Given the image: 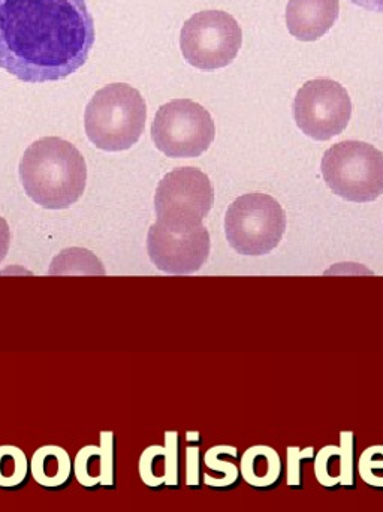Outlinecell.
I'll return each instance as SVG.
<instances>
[{"instance_id": "cell-10", "label": "cell", "mask_w": 383, "mask_h": 512, "mask_svg": "<svg viewBox=\"0 0 383 512\" xmlns=\"http://www.w3.org/2000/svg\"><path fill=\"white\" fill-rule=\"evenodd\" d=\"M210 234L202 224H165L158 221L147 234V252L158 270L168 274L198 271L210 255Z\"/></svg>"}, {"instance_id": "cell-21", "label": "cell", "mask_w": 383, "mask_h": 512, "mask_svg": "<svg viewBox=\"0 0 383 512\" xmlns=\"http://www.w3.org/2000/svg\"><path fill=\"white\" fill-rule=\"evenodd\" d=\"M165 487L179 489L182 475V444L177 432H165Z\"/></svg>"}, {"instance_id": "cell-27", "label": "cell", "mask_w": 383, "mask_h": 512, "mask_svg": "<svg viewBox=\"0 0 383 512\" xmlns=\"http://www.w3.org/2000/svg\"><path fill=\"white\" fill-rule=\"evenodd\" d=\"M349 2L360 6V8L367 9V11L383 14V0H349Z\"/></svg>"}, {"instance_id": "cell-7", "label": "cell", "mask_w": 383, "mask_h": 512, "mask_svg": "<svg viewBox=\"0 0 383 512\" xmlns=\"http://www.w3.org/2000/svg\"><path fill=\"white\" fill-rule=\"evenodd\" d=\"M214 137L213 117L191 99L162 105L153 120V143L168 158H198L207 152Z\"/></svg>"}, {"instance_id": "cell-20", "label": "cell", "mask_w": 383, "mask_h": 512, "mask_svg": "<svg viewBox=\"0 0 383 512\" xmlns=\"http://www.w3.org/2000/svg\"><path fill=\"white\" fill-rule=\"evenodd\" d=\"M340 487L354 490L357 486V460H355L354 432L343 430L340 432Z\"/></svg>"}, {"instance_id": "cell-2", "label": "cell", "mask_w": 383, "mask_h": 512, "mask_svg": "<svg viewBox=\"0 0 383 512\" xmlns=\"http://www.w3.org/2000/svg\"><path fill=\"white\" fill-rule=\"evenodd\" d=\"M18 173L27 197L48 210L68 209L86 189L83 155L74 144L59 137L35 141L24 152Z\"/></svg>"}, {"instance_id": "cell-17", "label": "cell", "mask_w": 383, "mask_h": 512, "mask_svg": "<svg viewBox=\"0 0 383 512\" xmlns=\"http://www.w3.org/2000/svg\"><path fill=\"white\" fill-rule=\"evenodd\" d=\"M340 448L339 445H325L321 450L316 451L313 460V471L315 478L324 489H340Z\"/></svg>"}, {"instance_id": "cell-26", "label": "cell", "mask_w": 383, "mask_h": 512, "mask_svg": "<svg viewBox=\"0 0 383 512\" xmlns=\"http://www.w3.org/2000/svg\"><path fill=\"white\" fill-rule=\"evenodd\" d=\"M9 245H11V231H9L8 222L0 216V262L8 255Z\"/></svg>"}, {"instance_id": "cell-4", "label": "cell", "mask_w": 383, "mask_h": 512, "mask_svg": "<svg viewBox=\"0 0 383 512\" xmlns=\"http://www.w3.org/2000/svg\"><path fill=\"white\" fill-rule=\"evenodd\" d=\"M328 188L346 201L372 203L383 194V153L363 141H342L321 164Z\"/></svg>"}, {"instance_id": "cell-12", "label": "cell", "mask_w": 383, "mask_h": 512, "mask_svg": "<svg viewBox=\"0 0 383 512\" xmlns=\"http://www.w3.org/2000/svg\"><path fill=\"white\" fill-rule=\"evenodd\" d=\"M241 480L258 490L270 492L282 483L285 469L279 451L268 445H253L240 457Z\"/></svg>"}, {"instance_id": "cell-14", "label": "cell", "mask_w": 383, "mask_h": 512, "mask_svg": "<svg viewBox=\"0 0 383 512\" xmlns=\"http://www.w3.org/2000/svg\"><path fill=\"white\" fill-rule=\"evenodd\" d=\"M240 460L238 448L232 445H216L208 448L204 454V466L210 472L204 474V484L217 492H228L240 484Z\"/></svg>"}, {"instance_id": "cell-19", "label": "cell", "mask_w": 383, "mask_h": 512, "mask_svg": "<svg viewBox=\"0 0 383 512\" xmlns=\"http://www.w3.org/2000/svg\"><path fill=\"white\" fill-rule=\"evenodd\" d=\"M357 472L364 484L383 492V445H373L363 451Z\"/></svg>"}, {"instance_id": "cell-3", "label": "cell", "mask_w": 383, "mask_h": 512, "mask_svg": "<svg viewBox=\"0 0 383 512\" xmlns=\"http://www.w3.org/2000/svg\"><path fill=\"white\" fill-rule=\"evenodd\" d=\"M147 107L141 93L125 83L108 84L86 107L87 137L105 152H123L138 143L146 126Z\"/></svg>"}, {"instance_id": "cell-13", "label": "cell", "mask_w": 383, "mask_h": 512, "mask_svg": "<svg viewBox=\"0 0 383 512\" xmlns=\"http://www.w3.org/2000/svg\"><path fill=\"white\" fill-rule=\"evenodd\" d=\"M30 475L42 489H65L74 477V462L65 448L44 445L30 457Z\"/></svg>"}, {"instance_id": "cell-22", "label": "cell", "mask_w": 383, "mask_h": 512, "mask_svg": "<svg viewBox=\"0 0 383 512\" xmlns=\"http://www.w3.org/2000/svg\"><path fill=\"white\" fill-rule=\"evenodd\" d=\"M316 457L315 447H288L286 448V484L289 489H303L304 462H313Z\"/></svg>"}, {"instance_id": "cell-23", "label": "cell", "mask_w": 383, "mask_h": 512, "mask_svg": "<svg viewBox=\"0 0 383 512\" xmlns=\"http://www.w3.org/2000/svg\"><path fill=\"white\" fill-rule=\"evenodd\" d=\"M99 448H101V487L108 490L116 489V436L113 432L108 430L101 432Z\"/></svg>"}, {"instance_id": "cell-18", "label": "cell", "mask_w": 383, "mask_h": 512, "mask_svg": "<svg viewBox=\"0 0 383 512\" xmlns=\"http://www.w3.org/2000/svg\"><path fill=\"white\" fill-rule=\"evenodd\" d=\"M138 472L144 486L150 490H161L165 487L164 445H152L141 453Z\"/></svg>"}, {"instance_id": "cell-1", "label": "cell", "mask_w": 383, "mask_h": 512, "mask_svg": "<svg viewBox=\"0 0 383 512\" xmlns=\"http://www.w3.org/2000/svg\"><path fill=\"white\" fill-rule=\"evenodd\" d=\"M93 44L86 0H0V68L24 83L69 77Z\"/></svg>"}, {"instance_id": "cell-15", "label": "cell", "mask_w": 383, "mask_h": 512, "mask_svg": "<svg viewBox=\"0 0 383 512\" xmlns=\"http://www.w3.org/2000/svg\"><path fill=\"white\" fill-rule=\"evenodd\" d=\"M30 475V459L15 445H0V489L15 492L27 486Z\"/></svg>"}, {"instance_id": "cell-8", "label": "cell", "mask_w": 383, "mask_h": 512, "mask_svg": "<svg viewBox=\"0 0 383 512\" xmlns=\"http://www.w3.org/2000/svg\"><path fill=\"white\" fill-rule=\"evenodd\" d=\"M351 116L348 90L330 78L307 81L295 96V122L313 140L327 141L342 134Z\"/></svg>"}, {"instance_id": "cell-11", "label": "cell", "mask_w": 383, "mask_h": 512, "mask_svg": "<svg viewBox=\"0 0 383 512\" xmlns=\"http://www.w3.org/2000/svg\"><path fill=\"white\" fill-rule=\"evenodd\" d=\"M339 11V0H289L286 26L298 41H318L334 26Z\"/></svg>"}, {"instance_id": "cell-9", "label": "cell", "mask_w": 383, "mask_h": 512, "mask_svg": "<svg viewBox=\"0 0 383 512\" xmlns=\"http://www.w3.org/2000/svg\"><path fill=\"white\" fill-rule=\"evenodd\" d=\"M213 203V185L207 174L198 168H176L156 189V216L165 224H202Z\"/></svg>"}, {"instance_id": "cell-6", "label": "cell", "mask_w": 383, "mask_h": 512, "mask_svg": "<svg viewBox=\"0 0 383 512\" xmlns=\"http://www.w3.org/2000/svg\"><path fill=\"white\" fill-rule=\"evenodd\" d=\"M243 42L240 24L225 11H202L192 15L180 33L186 62L201 71H216L231 65Z\"/></svg>"}, {"instance_id": "cell-16", "label": "cell", "mask_w": 383, "mask_h": 512, "mask_svg": "<svg viewBox=\"0 0 383 512\" xmlns=\"http://www.w3.org/2000/svg\"><path fill=\"white\" fill-rule=\"evenodd\" d=\"M74 478L84 489L96 490L101 487V448L99 445H86L75 454Z\"/></svg>"}, {"instance_id": "cell-28", "label": "cell", "mask_w": 383, "mask_h": 512, "mask_svg": "<svg viewBox=\"0 0 383 512\" xmlns=\"http://www.w3.org/2000/svg\"><path fill=\"white\" fill-rule=\"evenodd\" d=\"M186 442H188L189 445H201V433H199V432L186 433Z\"/></svg>"}, {"instance_id": "cell-24", "label": "cell", "mask_w": 383, "mask_h": 512, "mask_svg": "<svg viewBox=\"0 0 383 512\" xmlns=\"http://www.w3.org/2000/svg\"><path fill=\"white\" fill-rule=\"evenodd\" d=\"M68 252L71 256H66L65 252H63V254H60L56 258L59 259V261H63L62 267H60L62 270H59V273L66 274V271L74 265V267L80 268V273H89V270H86V268H92L95 274H105L104 267H102L98 259H95V261L81 262L80 264V261L86 259L87 256L90 255V252L80 251V249H74V251Z\"/></svg>"}, {"instance_id": "cell-5", "label": "cell", "mask_w": 383, "mask_h": 512, "mask_svg": "<svg viewBox=\"0 0 383 512\" xmlns=\"http://www.w3.org/2000/svg\"><path fill=\"white\" fill-rule=\"evenodd\" d=\"M285 231V210L270 195H243L226 212V239L240 255L270 254L282 242Z\"/></svg>"}, {"instance_id": "cell-25", "label": "cell", "mask_w": 383, "mask_h": 512, "mask_svg": "<svg viewBox=\"0 0 383 512\" xmlns=\"http://www.w3.org/2000/svg\"><path fill=\"white\" fill-rule=\"evenodd\" d=\"M201 463L202 454L199 445H188L186 448V460H185V471H186V487L195 490L199 489L202 484L201 474Z\"/></svg>"}]
</instances>
